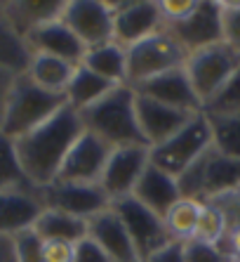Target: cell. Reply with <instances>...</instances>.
Wrapping results in <instances>:
<instances>
[{"instance_id":"1","label":"cell","mask_w":240,"mask_h":262,"mask_svg":"<svg viewBox=\"0 0 240 262\" xmlns=\"http://www.w3.org/2000/svg\"><path fill=\"white\" fill-rule=\"evenodd\" d=\"M83 133L85 125L80 114L66 104L36 130L14 140V151L26 182L36 189L50 187L59 175L66 154Z\"/></svg>"},{"instance_id":"2","label":"cell","mask_w":240,"mask_h":262,"mask_svg":"<svg viewBox=\"0 0 240 262\" xmlns=\"http://www.w3.org/2000/svg\"><path fill=\"white\" fill-rule=\"evenodd\" d=\"M64 106H66L64 95L42 90L26 73H19L7 85L3 111H0V128L10 140H19L42 125L47 118H52Z\"/></svg>"},{"instance_id":"3","label":"cell","mask_w":240,"mask_h":262,"mask_svg":"<svg viewBox=\"0 0 240 262\" xmlns=\"http://www.w3.org/2000/svg\"><path fill=\"white\" fill-rule=\"evenodd\" d=\"M134 90L130 85H118L102 97L90 109L80 111L85 130L102 137L106 144L115 146H149L141 135L134 109Z\"/></svg>"},{"instance_id":"4","label":"cell","mask_w":240,"mask_h":262,"mask_svg":"<svg viewBox=\"0 0 240 262\" xmlns=\"http://www.w3.org/2000/svg\"><path fill=\"white\" fill-rule=\"evenodd\" d=\"M177 182L184 199H196L200 203L219 201L240 191V159H231L210 149L198 163L177 177Z\"/></svg>"},{"instance_id":"5","label":"cell","mask_w":240,"mask_h":262,"mask_svg":"<svg viewBox=\"0 0 240 262\" xmlns=\"http://www.w3.org/2000/svg\"><path fill=\"white\" fill-rule=\"evenodd\" d=\"M210 149V123H207V116L200 111V114L191 116V121L181 130H177L170 140H165L158 146H151V163L160 168V170H165L167 175L179 177L193 163H198Z\"/></svg>"},{"instance_id":"6","label":"cell","mask_w":240,"mask_h":262,"mask_svg":"<svg viewBox=\"0 0 240 262\" xmlns=\"http://www.w3.org/2000/svg\"><path fill=\"white\" fill-rule=\"evenodd\" d=\"M238 67L240 52L233 50L231 45H226L224 40L191 52L186 57V64H184L188 80H191L193 90L203 102V106L210 104L222 92V88L228 83V78L233 76V71Z\"/></svg>"},{"instance_id":"7","label":"cell","mask_w":240,"mask_h":262,"mask_svg":"<svg viewBox=\"0 0 240 262\" xmlns=\"http://www.w3.org/2000/svg\"><path fill=\"white\" fill-rule=\"evenodd\" d=\"M188 52L165 29L127 48V85L134 88L149 78L186 64Z\"/></svg>"},{"instance_id":"8","label":"cell","mask_w":240,"mask_h":262,"mask_svg":"<svg viewBox=\"0 0 240 262\" xmlns=\"http://www.w3.org/2000/svg\"><path fill=\"white\" fill-rule=\"evenodd\" d=\"M111 208L115 210L120 222L125 225L141 262L153 255L156 250H160L165 244L172 241L167 229H165V220L160 215H156L153 210H149L146 206H141L134 196L118 199V201L111 203Z\"/></svg>"},{"instance_id":"9","label":"cell","mask_w":240,"mask_h":262,"mask_svg":"<svg viewBox=\"0 0 240 262\" xmlns=\"http://www.w3.org/2000/svg\"><path fill=\"white\" fill-rule=\"evenodd\" d=\"M40 199L45 208H54L61 213H68L73 217H80L90 222L99 213L111 208V199L102 189V184H73V182H52L50 187H42Z\"/></svg>"},{"instance_id":"10","label":"cell","mask_w":240,"mask_h":262,"mask_svg":"<svg viewBox=\"0 0 240 262\" xmlns=\"http://www.w3.org/2000/svg\"><path fill=\"white\" fill-rule=\"evenodd\" d=\"M61 21L87 50L113 40V7L102 0H66Z\"/></svg>"},{"instance_id":"11","label":"cell","mask_w":240,"mask_h":262,"mask_svg":"<svg viewBox=\"0 0 240 262\" xmlns=\"http://www.w3.org/2000/svg\"><path fill=\"white\" fill-rule=\"evenodd\" d=\"M113 151V146L106 144L102 137L85 130L66 159L59 168V175L54 182H73V184H94L102 180V172L106 168V161Z\"/></svg>"},{"instance_id":"12","label":"cell","mask_w":240,"mask_h":262,"mask_svg":"<svg viewBox=\"0 0 240 262\" xmlns=\"http://www.w3.org/2000/svg\"><path fill=\"white\" fill-rule=\"evenodd\" d=\"M162 29L167 31L188 55L200 48H207V45L222 43L224 40L222 3H217V0H198L196 10L184 21L165 24Z\"/></svg>"},{"instance_id":"13","label":"cell","mask_w":240,"mask_h":262,"mask_svg":"<svg viewBox=\"0 0 240 262\" xmlns=\"http://www.w3.org/2000/svg\"><path fill=\"white\" fill-rule=\"evenodd\" d=\"M151 163V146H115L102 172V189L108 194L111 203L125 196H132L139 177Z\"/></svg>"},{"instance_id":"14","label":"cell","mask_w":240,"mask_h":262,"mask_svg":"<svg viewBox=\"0 0 240 262\" xmlns=\"http://www.w3.org/2000/svg\"><path fill=\"white\" fill-rule=\"evenodd\" d=\"M113 7V40L123 48H132L139 40L162 29L160 5L156 0L111 3Z\"/></svg>"},{"instance_id":"15","label":"cell","mask_w":240,"mask_h":262,"mask_svg":"<svg viewBox=\"0 0 240 262\" xmlns=\"http://www.w3.org/2000/svg\"><path fill=\"white\" fill-rule=\"evenodd\" d=\"M45 210L40 191L31 184L0 191V236H17L33 229L36 220Z\"/></svg>"},{"instance_id":"16","label":"cell","mask_w":240,"mask_h":262,"mask_svg":"<svg viewBox=\"0 0 240 262\" xmlns=\"http://www.w3.org/2000/svg\"><path fill=\"white\" fill-rule=\"evenodd\" d=\"M137 95H144L149 99H156L160 104H167L172 109L186 111V114H200L203 111V102L198 99L196 90H193L191 80H188L186 69H172L167 73H160L156 78H149L144 83L132 88Z\"/></svg>"},{"instance_id":"17","label":"cell","mask_w":240,"mask_h":262,"mask_svg":"<svg viewBox=\"0 0 240 262\" xmlns=\"http://www.w3.org/2000/svg\"><path fill=\"white\" fill-rule=\"evenodd\" d=\"M24 43L29 45L31 55H33V52L52 55L64 61H71L76 67L83 64L85 52H87L83 40L61 21V17L54 19V21H47V24L36 26V29H31L24 36Z\"/></svg>"},{"instance_id":"18","label":"cell","mask_w":240,"mask_h":262,"mask_svg":"<svg viewBox=\"0 0 240 262\" xmlns=\"http://www.w3.org/2000/svg\"><path fill=\"white\" fill-rule=\"evenodd\" d=\"M137 95V92H134ZM134 109H137V121L141 135L149 146H158L165 140H170L177 130H181L191 121V116L196 114H186V111L172 109L167 104H160L156 99H149L144 95L134 97Z\"/></svg>"},{"instance_id":"19","label":"cell","mask_w":240,"mask_h":262,"mask_svg":"<svg viewBox=\"0 0 240 262\" xmlns=\"http://www.w3.org/2000/svg\"><path fill=\"white\" fill-rule=\"evenodd\" d=\"M87 227H90L87 236L102 246L113 262H141L125 225L120 222V217L115 215L113 208H108V210L99 213L97 217H92L87 222Z\"/></svg>"},{"instance_id":"20","label":"cell","mask_w":240,"mask_h":262,"mask_svg":"<svg viewBox=\"0 0 240 262\" xmlns=\"http://www.w3.org/2000/svg\"><path fill=\"white\" fill-rule=\"evenodd\" d=\"M132 196L141 206H146L156 215L165 217L170 208L181 199V189H179L177 177L167 175L165 170H160V168H156L153 163H149L144 175L139 177Z\"/></svg>"},{"instance_id":"21","label":"cell","mask_w":240,"mask_h":262,"mask_svg":"<svg viewBox=\"0 0 240 262\" xmlns=\"http://www.w3.org/2000/svg\"><path fill=\"white\" fill-rule=\"evenodd\" d=\"M73 71H76V64H71V61H64L52 55L33 52L29 61V69H26V76L38 88H42V90L64 95L73 78Z\"/></svg>"},{"instance_id":"22","label":"cell","mask_w":240,"mask_h":262,"mask_svg":"<svg viewBox=\"0 0 240 262\" xmlns=\"http://www.w3.org/2000/svg\"><path fill=\"white\" fill-rule=\"evenodd\" d=\"M33 229L42 241H66V244L73 246L83 241V238H87V234H90V227H87L85 220L73 217V215L61 213V210H54V208L42 210Z\"/></svg>"},{"instance_id":"23","label":"cell","mask_w":240,"mask_h":262,"mask_svg":"<svg viewBox=\"0 0 240 262\" xmlns=\"http://www.w3.org/2000/svg\"><path fill=\"white\" fill-rule=\"evenodd\" d=\"M83 67H87L113 85H127V48L118 45L115 40L90 48L85 52Z\"/></svg>"},{"instance_id":"24","label":"cell","mask_w":240,"mask_h":262,"mask_svg":"<svg viewBox=\"0 0 240 262\" xmlns=\"http://www.w3.org/2000/svg\"><path fill=\"white\" fill-rule=\"evenodd\" d=\"M113 88H118V85L108 83L106 78L97 76V73L90 71L87 67L78 64L76 71H73V78H71V83H68L66 92H64V97H66L68 106L80 114V111L90 109L92 104H97L102 97H106Z\"/></svg>"},{"instance_id":"25","label":"cell","mask_w":240,"mask_h":262,"mask_svg":"<svg viewBox=\"0 0 240 262\" xmlns=\"http://www.w3.org/2000/svg\"><path fill=\"white\" fill-rule=\"evenodd\" d=\"M66 0H57V3H42V0H33V3H10L5 5V14L17 29L21 38L29 33L31 29H36L40 24H47L59 19L64 12Z\"/></svg>"},{"instance_id":"26","label":"cell","mask_w":240,"mask_h":262,"mask_svg":"<svg viewBox=\"0 0 240 262\" xmlns=\"http://www.w3.org/2000/svg\"><path fill=\"white\" fill-rule=\"evenodd\" d=\"M31 61V50L24 43V38L17 33L12 21L7 19L5 7L0 10V71L12 73H26Z\"/></svg>"},{"instance_id":"27","label":"cell","mask_w":240,"mask_h":262,"mask_svg":"<svg viewBox=\"0 0 240 262\" xmlns=\"http://www.w3.org/2000/svg\"><path fill=\"white\" fill-rule=\"evenodd\" d=\"M205 114V111H203ZM212 133V149L231 159H240V111L205 114Z\"/></svg>"},{"instance_id":"28","label":"cell","mask_w":240,"mask_h":262,"mask_svg":"<svg viewBox=\"0 0 240 262\" xmlns=\"http://www.w3.org/2000/svg\"><path fill=\"white\" fill-rule=\"evenodd\" d=\"M200 210H203V203L200 201H196V199H184V196H181L179 201L167 210V215L162 217L170 238H172V241H179V244L191 241V238L196 236V229H198Z\"/></svg>"},{"instance_id":"29","label":"cell","mask_w":240,"mask_h":262,"mask_svg":"<svg viewBox=\"0 0 240 262\" xmlns=\"http://www.w3.org/2000/svg\"><path fill=\"white\" fill-rule=\"evenodd\" d=\"M228 227H231V220H228L226 210L217 201H205L203 210H200L198 229H196V236L193 238H200V241L219 246L226 238Z\"/></svg>"},{"instance_id":"30","label":"cell","mask_w":240,"mask_h":262,"mask_svg":"<svg viewBox=\"0 0 240 262\" xmlns=\"http://www.w3.org/2000/svg\"><path fill=\"white\" fill-rule=\"evenodd\" d=\"M26 177L21 172L17 151H14V140H10L3 128H0V191L12 189V187H24Z\"/></svg>"},{"instance_id":"31","label":"cell","mask_w":240,"mask_h":262,"mask_svg":"<svg viewBox=\"0 0 240 262\" xmlns=\"http://www.w3.org/2000/svg\"><path fill=\"white\" fill-rule=\"evenodd\" d=\"M205 114H228V111H240V67L233 71L228 83L222 88V92L203 106Z\"/></svg>"},{"instance_id":"32","label":"cell","mask_w":240,"mask_h":262,"mask_svg":"<svg viewBox=\"0 0 240 262\" xmlns=\"http://www.w3.org/2000/svg\"><path fill=\"white\" fill-rule=\"evenodd\" d=\"M42 248H45V241L36 234V229H26L12 236L14 262H42Z\"/></svg>"},{"instance_id":"33","label":"cell","mask_w":240,"mask_h":262,"mask_svg":"<svg viewBox=\"0 0 240 262\" xmlns=\"http://www.w3.org/2000/svg\"><path fill=\"white\" fill-rule=\"evenodd\" d=\"M184 262H233L226 250L217 244H207L200 238L184 241Z\"/></svg>"},{"instance_id":"34","label":"cell","mask_w":240,"mask_h":262,"mask_svg":"<svg viewBox=\"0 0 240 262\" xmlns=\"http://www.w3.org/2000/svg\"><path fill=\"white\" fill-rule=\"evenodd\" d=\"M224 43L240 52V3H222Z\"/></svg>"},{"instance_id":"35","label":"cell","mask_w":240,"mask_h":262,"mask_svg":"<svg viewBox=\"0 0 240 262\" xmlns=\"http://www.w3.org/2000/svg\"><path fill=\"white\" fill-rule=\"evenodd\" d=\"M196 3L198 0H162V3H158L160 5V14H162V26L184 21L196 10Z\"/></svg>"},{"instance_id":"36","label":"cell","mask_w":240,"mask_h":262,"mask_svg":"<svg viewBox=\"0 0 240 262\" xmlns=\"http://www.w3.org/2000/svg\"><path fill=\"white\" fill-rule=\"evenodd\" d=\"M73 262H113V260L108 257V253L102 246L87 236L76 244V248H73Z\"/></svg>"},{"instance_id":"37","label":"cell","mask_w":240,"mask_h":262,"mask_svg":"<svg viewBox=\"0 0 240 262\" xmlns=\"http://www.w3.org/2000/svg\"><path fill=\"white\" fill-rule=\"evenodd\" d=\"M73 244L66 241H45L42 262H73Z\"/></svg>"},{"instance_id":"38","label":"cell","mask_w":240,"mask_h":262,"mask_svg":"<svg viewBox=\"0 0 240 262\" xmlns=\"http://www.w3.org/2000/svg\"><path fill=\"white\" fill-rule=\"evenodd\" d=\"M144 262H184V244L170 241L160 250H156L151 257H146Z\"/></svg>"},{"instance_id":"39","label":"cell","mask_w":240,"mask_h":262,"mask_svg":"<svg viewBox=\"0 0 240 262\" xmlns=\"http://www.w3.org/2000/svg\"><path fill=\"white\" fill-rule=\"evenodd\" d=\"M219 246L226 250V255L233 262H240V222H231V227H228V232H226V238H224Z\"/></svg>"},{"instance_id":"40","label":"cell","mask_w":240,"mask_h":262,"mask_svg":"<svg viewBox=\"0 0 240 262\" xmlns=\"http://www.w3.org/2000/svg\"><path fill=\"white\" fill-rule=\"evenodd\" d=\"M217 203L226 210L231 222H240V191H235V194H231V196H224V199H219Z\"/></svg>"},{"instance_id":"41","label":"cell","mask_w":240,"mask_h":262,"mask_svg":"<svg viewBox=\"0 0 240 262\" xmlns=\"http://www.w3.org/2000/svg\"><path fill=\"white\" fill-rule=\"evenodd\" d=\"M5 92L7 90H0V111H3V102H5Z\"/></svg>"},{"instance_id":"42","label":"cell","mask_w":240,"mask_h":262,"mask_svg":"<svg viewBox=\"0 0 240 262\" xmlns=\"http://www.w3.org/2000/svg\"><path fill=\"white\" fill-rule=\"evenodd\" d=\"M3 262H14V257H12V253H10V257H7V260H3Z\"/></svg>"}]
</instances>
